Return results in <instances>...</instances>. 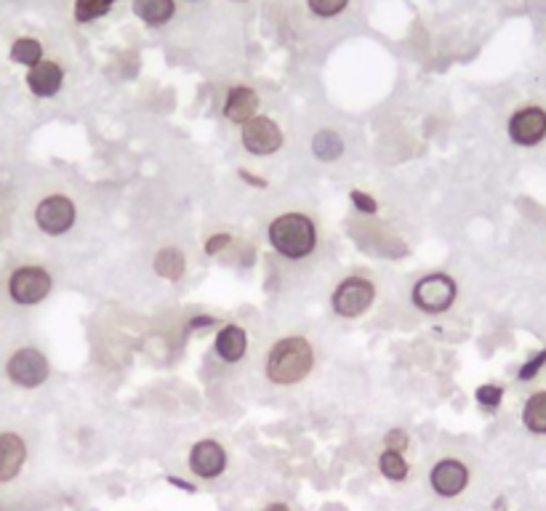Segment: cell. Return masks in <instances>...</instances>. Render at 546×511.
Instances as JSON below:
<instances>
[{
    "label": "cell",
    "instance_id": "cell-1",
    "mask_svg": "<svg viewBox=\"0 0 546 511\" xmlns=\"http://www.w3.org/2000/svg\"><path fill=\"white\" fill-rule=\"evenodd\" d=\"M315 370V346L307 336L291 333L277 338L264 360V373L275 387H296Z\"/></svg>",
    "mask_w": 546,
    "mask_h": 511
},
{
    "label": "cell",
    "instance_id": "cell-2",
    "mask_svg": "<svg viewBox=\"0 0 546 511\" xmlns=\"http://www.w3.org/2000/svg\"><path fill=\"white\" fill-rule=\"evenodd\" d=\"M267 237L277 256L288 261H304L318 248V224L302 210H288L269 221Z\"/></svg>",
    "mask_w": 546,
    "mask_h": 511
},
{
    "label": "cell",
    "instance_id": "cell-3",
    "mask_svg": "<svg viewBox=\"0 0 546 511\" xmlns=\"http://www.w3.org/2000/svg\"><path fill=\"white\" fill-rule=\"evenodd\" d=\"M51 291H54V277L46 267H38V264L16 267L8 277V296L19 307H35L46 302Z\"/></svg>",
    "mask_w": 546,
    "mask_h": 511
},
{
    "label": "cell",
    "instance_id": "cell-4",
    "mask_svg": "<svg viewBox=\"0 0 546 511\" xmlns=\"http://www.w3.org/2000/svg\"><path fill=\"white\" fill-rule=\"evenodd\" d=\"M51 365L48 357L35 346H21L5 360V379L21 389H38L48 381Z\"/></svg>",
    "mask_w": 546,
    "mask_h": 511
},
{
    "label": "cell",
    "instance_id": "cell-5",
    "mask_svg": "<svg viewBox=\"0 0 546 511\" xmlns=\"http://www.w3.org/2000/svg\"><path fill=\"white\" fill-rule=\"evenodd\" d=\"M376 299V285L365 277V275H349L344 277L330 296V307L338 317L344 319H354L360 314H365Z\"/></svg>",
    "mask_w": 546,
    "mask_h": 511
},
{
    "label": "cell",
    "instance_id": "cell-6",
    "mask_svg": "<svg viewBox=\"0 0 546 511\" xmlns=\"http://www.w3.org/2000/svg\"><path fill=\"white\" fill-rule=\"evenodd\" d=\"M456 296H458L456 280L450 275H445V272L424 275L411 291L414 307L424 311V314H445L448 309L453 307Z\"/></svg>",
    "mask_w": 546,
    "mask_h": 511
},
{
    "label": "cell",
    "instance_id": "cell-7",
    "mask_svg": "<svg viewBox=\"0 0 546 511\" xmlns=\"http://www.w3.org/2000/svg\"><path fill=\"white\" fill-rule=\"evenodd\" d=\"M507 136L515 147L531 149L546 141V106L544 104H523L507 120Z\"/></svg>",
    "mask_w": 546,
    "mask_h": 511
},
{
    "label": "cell",
    "instance_id": "cell-8",
    "mask_svg": "<svg viewBox=\"0 0 546 511\" xmlns=\"http://www.w3.org/2000/svg\"><path fill=\"white\" fill-rule=\"evenodd\" d=\"M78 221V208L67 195H46L35 205V224L43 234L48 237H62L67 234Z\"/></svg>",
    "mask_w": 546,
    "mask_h": 511
},
{
    "label": "cell",
    "instance_id": "cell-9",
    "mask_svg": "<svg viewBox=\"0 0 546 511\" xmlns=\"http://www.w3.org/2000/svg\"><path fill=\"white\" fill-rule=\"evenodd\" d=\"M283 141L286 139H283L280 125L267 115H256L253 120L240 125V144L245 147V152H251L256 158L275 155L283 147Z\"/></svg>",
    "mask_w": 546,
    "mask_h": 511
},
{
    "label": "cell",
    "instance_id": "cell-10",
    "mask_svg": "<svg viewBox=\"0 0 546 511\" xmlns=\"http://www.w3.org/2000/svg\"><path fill=\"white\" fill-rule=\"evenodd\" d=\"M472 474H469V466L458 458H442L437 461L430 472V485L437 496L442 498H456L466 490Z\"/></svg>",
    "mask_w": 546,
    "mask_h": 511
},
{
    "label": "cell",
    "instance_id": "cell-11",
    "mask_svg": "<svg viewBox=\"0 0 546 511\" xmlns=\"http://www.w3.org/2000/svg\"><path fill=\"white\" fill-rule=\"evenodd\" d=\"M190 469L200 480H217L226 469V450L217 439H198L190 450Z\"/></svg>",
    "mask_w": 546,
    "mask_h": 511
},
{
    "label": "cell",
    "instance_id": "cell-12",
    "mask_svg": "<svg viewBox=\"0 0 546 511\" xmlns=\"http://www.w3.org/2000/svg\"><path fill=\"white\" fill-rule=\"evenodd\" d=\"M64 83V70L59 62L54 59H43L35 67L27 70V89L38 97V99H51L62 91Z\"/></svg>",
    "mask_w": 546,
    "mask_h": 511
},
{
    "label": "cell",
    "instance_id": "cell-13",
    "mask_svg": "<svg viewBox=\"0 0 546 511\" xmlns=\"http://www.w3.org/2000/svg\"><path fill=\"white\" fill-rule=\"evenodd\" d=\"M27 461V442L16 431H0V485L13 482Z\"/></svg>",
    "mask_w": 546,
    "mask_h": 511
},
{
    "label": "cell",
    "instance_id": "cell-14",
    "mask_svg": "<svg viewBox=\"0 0 546 511\" xmlns=\"http://www.w3.org/2000/svg\"><path fill=\"white\" fill-rule=\"evenodd\" d=\"M256 115H259V94L253 89H248V86L229 89L226 102H224V117L232 125H245Z\"/></svg>",
    "mask_w": 546,
    "mask_h": 511
},
{
    "label": "cell",
    "instance_id": "cell-15",
    "mask_svg": "<svg viewBox=\"0 0 546 511\" xmlns=\"http://www.w3.org/2000/svg\"><path fill=\"white\" fill-rule=\"evenodd\" d=\"M214 352H217V357L221 362H229V365L240 362L245 357V352H248V333H245V328H240L235 322L224 325L217 333V338H214Z\"/></svg>",
    "mask_w": 546,
    "mask_h": 511
},
{
    "label": "cell",
    "instance_id": "cell-16",
    "mask_svg": "<svg viewBox=\"0 0 546 511\" xmlns=\"http://www.w3.org/2000/svg\"><path fill=\"white\" fill-rule=\"evenodd\" d=\"M520 421L528 434L533 437H546V389H536L525 397Z\"/></svg>",
    "mask_w": 546,
    "mask_h": 511
},
{
    "label": "cell",
    "instance_id": "cell-17",
    "mask_svg": "<svg viewBox=\"0 0 546 511\" xmlns=\"http://www.w3.org/2000/svg\"><path fill=\"white\" fill-rule=\"evenodd\" d=\"M176 3L174 0H133V13L149 24V27H163L174 16Z\"/></svg>",
    "mask_w": 546,
    "mask_h": 511
},
{
    "label": "cell",
    "instance_id": "cell-18",
    "mask_svg": "<svg viewBox=\"0 0 546 511\" xmlns=\"http://www.w3.org/2000/svg\"><path fill=\"white\" fill-rule=\"evenodd\" d=\"M312 155L323 163H336L344 155V141L336 131L323 128L312 136Z\"/></svg>",
    "mask_w": 546,
    "mask_h": 511
},
{
    "label": "cell",
    "instance_id": "cell-19",
    "mask_svg": "<svg viewBox=\"0 0 546 511\" xmlns=\"http://www.w3.org/2000/svg\"><path fill=\"white\" fill-rule=\"evenodd\" d=\"M155 272L166 280H179L184 272H187V261H184V253L179 248H163L158 251L155 256Z\"/></svg>",
    "mask_w": 546,
    "mask_h": 511
},
{
    "label": "cell",
    "instance_id": "cell-20",
    "mask_svg": "<svg viewBox=\"0 0 546 511\" xmlns=\"http://www.w3.org/2000/svg\"><path fill=\"white\" fill-rule=\"evenodd\" d=\"M43 43L35 38H16L11 43V62L24 64V67H35L38 62H43Z\"/></svg>",
    "mask_w": 546,
    "mask_h": 511
},
{
    "label": "cell",
    "instance_id": "cell-21",
    "mask_svg": "<svg viewBox=\"0 0 546 511\" xmlns=\"http://www.w3.org/2000/svg\"><path fill=\"white\" fill-rule=\"evenodd\" d=\"M379 469H381V474H384L389 482H403V480L408 477V461H405V456L397 453V450H387V447H384V453L379 456Z\"/></svg>",
    "mask_w": 546,
    "mask_h": 511
},
{
    "label": "cell",
    "instance_id": "cell-22",
    "mask_svg": "<svg viewBox=\"0 0 546 511\" xmlns=\"http://www.w3.org/2000/svg\"><path fill=\"white\" fill-rule=\"evenodd\" d=\"M112 5H115V0H75V21H81V24H89V21H94V19H102V16H107L109 11H112Z\"/></svg>",
    "mask_w": 546,
    "mask_h": 511
},
{
    "label": "cell",
    "instance_id": "cell-23",
    "mask_svg": "<svg viewBox=\"0 0 546 511\" xmlns=\"http://www.w3.org/2000/svg\"><path fill=\"white\" fill-rule=\"evenodd\" d=\"M546 368V349H539V352H533L523 365H520V370H517V381L520 384H528V381H533V379H539V373Z\"/></svg>",
    "mask_w": 546,
    "mask_h": 511
},
{
    "label": "cell",
    "instance_id": "cell-24",
    "mask_svg": "<svg viewBox=\"0 0 546 511\" xmlns=\"http://www.w3.org/2000/svg\"><path fill=\"white\" fill-rule=\"evenodd\" d=\"M474 400H477L482 408L496 410L501 405V400H504V387H499V384H482V387H477Z\"/></svg>",
    "mask_w": 546,
    "mask_h": 511
},
{
    "label": "cell",
    "instance_id": "cell-25",
    "mask_svg": "<svg viewBox=\"0 0 546 511\" xmlns=\"http://www.w3.org/2000/svg\"><path fill=\"white\" fill-rule=\"evenodd\" d=\"M307 3H310L312 13L320 16V19H333L349 5V0H307Z\"/></svg>",
    "mask_w": 546,
    "mask_h": 511
},
{
    "label": "cell",
    "instance_id": "cell-26",
    "mask_svg": "<svg viewBox=\"0 0 546 511\" xmlns=\"http://www.w3.org/2000/svg\"><path fill=\"white\" fill-rule=\"evenodd\" d=\"M384 447H387V450L405 453V447H408V434H405L403 429H392V431H387V437H384Z\"/></svg>",
    "mask_w": 546,
    "mask_h": 511
},
{
    "label": "cell",
    "instance_id": "cell-27",
    "mask_svg": "<svg viewBox=\"0 0 546 511\" xmlns=\"http://www.w3.org/2000/svg\"><path fill=\"white\" fill-rule=\"evenodd\" d=\"M349 198H352V203L357 205V210H363V213H376V210H379V203H376L371 195L360 192V190H352Z\"/></svg>",
    "mask_w": 546,
    "mask_h": 511
},
{
    "label": "cell",
    "instance_id": "cell-28",
    "mask_svg": "<svg viewBox=\"0 0 546 511\" xmlns=\"http://www.w3.org/2000/svg\"><path fill=\"white\" fill-rule=\"evenodd\" d=\"M229 243H232V237H229L226 232H221V234H214V237H211V240L206 243V253H209V256H214V253H218L221 248H226Z\"/></svg>",
    "mask_w": 546,
    "mask_h": 511
},
{
    "label": "cell",
    "instance_id": "cell-29",
    "mask_svg": "<svg viewBox=\"0 0 546 511\" xmlns=\"http://www.w3.org/2000/svg\"><path fill=\"white\" fill-rule=\"evenodd\" d=\"M214 322H217V317H211V314H209V317H198V319H192V322H190V328L195 330V328H206V325H214Z\"/></svg>",
    "mask_w": 546,
    "mask_h": 511
},
{
    "label": "cell",
    "instance_id": "cell-30",
    "mask_svg": "<svg viewBox=\"0 0 546 511\" xmlns=\"http://www.w3.org/2000/svg\"><path fill=\"white\" fill-rule=\"evenodd\" d=\"M261 511H291L286 504H269V507H264Z\"/></svg>",
    "mask_w": 546,
    "mask_h": 511
},
{
    "label": "cell",
    "instance_id": "cell-31",
    "mask_svg": "<svg viewBox=\"0 0 546 511\" xmlns=\"http://www.w3.org/2000/svg\"><path fill=\"white\" fill-rule=\"evenodd\" d=\"M544 349H546V346H544Z\"/></svg>",
    "mask_w": 546,
    "mask_h": 511
}]
</instances>
